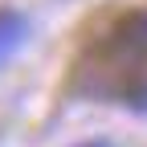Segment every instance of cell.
<instances>
[{
	"label": "cell",
	"instance_id": "1",
	"mask_svg": "<svg viewBox=\"0 0 147 147\" xmlns=\"http://www.w3.org/2000/svg\"><path fill=\"white\" fill-rule=\"evenodd\" d=\"M69 94L147 110V0L123 8L86 37L69 69Z\"/></svg>",
	"mask_w": 147,
	"mask_h": 147
},
{
	"label": "cell",
	"instance_id": "2",
	"mask_svg": "<svg viewBox=\"0 0 147 147\" xmlns=\"http://www.w3.org/2000/svg\"><path fill=\"white\" fill-rule=\"evenodd\" d=\"M29 16L25 12H16V8H0V69H4L16 53L25 49L29 41Z\"/></svg>",
	"mask_w": 147,
	"mask_h": 147
},
{
	"label": "cell",
	"instance_id": "3",
	"mask_svg": "<svg viewBox=\"0 0 147 147\" xmlns=\"http://www.w3.org/2000/svg\"><path fill=\"white\" fill-rule=\"evenodd\" d=\"M78 147H110V143H102V139H94V143H78Z\"/></svg>",
	"mask_w": 147,
	"mask_h": 147
}]
</instances>
